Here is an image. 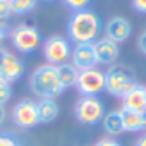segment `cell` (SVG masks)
Here are the masks:
<instances>
[{"label": "cell", "instance_id": "obj_1", "mask_svg": "<svg viewBox=\"0 0 146 146\" xmlns=\"http://www.w3.org/2000/svg\"><path fill=\"white\" fill-rule=\"evenodd\" d=\"M102 33V19L96 12L76 11L67 21V35L74 43H95Z\"/></svg>", "mask_w": 146, "mask_h": 146}, {"label": "cell", "instance_id": "obj_2", "mask_svg": "<svg viewBox=\"0 0 146 146\" xmlns=\"http://www.w3.org/2000/svg\"><path fill=\"white\" fill-rule=\"evenodd\" d=\"M29 90L40 100H45V98L55 100V96L62 95L64 88L58 79L57 67L50 65V64L36 67L29 76Z\"/></svg>", "mask_w": 146, "mask_h": 146}, {"label": "cell", "instance_id": "obj_3", "mask_svg": "<svg viewBox=\"0 0 146 146\" xmlns=\"http://www.w3.org/2000/svg\"><path fill=\"white\" fill-rule=\"evenodd\" d=\"M137 84L134 70L127 65H110L105 72V91L115 98H124Z\"/></svg>", "mask_w": 146, "mask_h": 146}, {"label": "cell", "instance_id": "obj_4", "mask_svg": "<svg viewBox=\"0 0 146 146\" xmlns=\"http://www.w3.org/2000/svg\"><path fill=\"white\" fill-rule=\"evenodd\" d=\"M11 43L12 46L19 52V53H33L40 48L41 45V33L36 26L33 24H17L11 29L9 33Z\"/></svg>", "mask_w": 146, "mask_h": 146}, {"label": "cell", "instance_id": "obj_5", "mask_svg": "<svg viewBox=\"0 0 146 146\" xmlns=\"http://www.w3.org/2000/svg\"><path fill=\"white\" fill-rule=\"evenodd\" d=\"M107 113L105 103L98 96H81L74 107L76 120L86 125H95L103 120Z\"/></svg>", "mask_w": 146, "mask_h": 146}, {"label": "cell", "instance_id": "obj_6", "mask_svg": "<svg viewBox=\"0 0 146 146\" xmlns=\"http://www.w3.org/2000/svg\"><path fill=\"white\" fill-rule=\"evenodd\" d=\"M70 53H72V46H70L69 40L60 35H53L50 38H46L43 43V57H45L46 64H50V65L57 67V65L67 64L70 60Z\"/></svg>", "mask_w": 146, "mask_h": 146}, {"label": "cell", "instance_id": "obj_7", "mask_svg": "<svg viewBox=\"0 0 146 146\" xmlns=\"http://www.w3.org/2000/svg\"><path fill=\"white\" fill-rule=\"evenodd\" d=\"M76 88L81 96H98L102 91H105V72L98 67L79 70Z\"/></svg>", "mask_w": 146, "mask_h": 146}, {"label": "cell", "instance_id": "obj_8", "mask_svg": "<svg viewBox=\"0 0 146 146\" xmlns=\"http://www.w3.org/2000/svg\"><path fill=\"white\" fill-rule=\"evenodd\" d=\"M12 120L16 125L23 129H31L40 124V115H38V102L24 98L17 102L12 108Z\"/></svg>", "mask_w": 146, "mask_h": 146}, {"label": "cell", "instance_id": "obj_9", "mask_svg": "<svg viewBox=\"0 0 146 146\" xmlns=\"http://www.w3.org/2000/svg\"><path fill=\"white\" fill-rule=\"evenodd\" d=\"M131 33H132V26H131L129 19H125L122 16H113L105 24V38L112 40L117 45L127 41Z\"/></svg>", "mask_w": 146, "mask_h": 146}, {"label": "cell", "instance_id": "obj_10", "mask_svg": "<svg viewBox=\"0 0 146 146\" xmlns=\"http://www.w3.org/2000/svg\"><path fill=\"white\" fill-rule=\"evenodd\" d=\"M70 64L78 70H86V69L96 67L93 43H76V46L72 48V53H70Z\"/></svg>", "mask_w": 146, "mask_h": 146}, {"label": "cell", "instance_id": "obj_11", "mask_svg": "<svg viewBox=\"0 0 146 146\" xmlns=\"http://www.w3.org/2000/svg\"><path fill=\"white\" fill-rule=\"evenodd\" d=\"M95 57H96V64L100 65H113L120 55V50H119V45L113 43L112 40L108 38H98L95 43Z\"/></svg>", "mask_w": 146, "mask_h": 146}, {"label": "cell", "instance_id": "obj_12", "mask_svg": "<svg viewBox=\"0 0 146 146\" xmlns=\"http://www.w3.org/2000/svg\"><path fill=\"white\" fill-rule=\"evenodd\" d=\"M24 74V62L16 57L14 53H11L9 50H5V57H4V65H2V74L0 78L9 81V83H16L17 79H21Z\"/></svg>", "mask_w": 146, "mask_h": 146}, {"label": "cell", "instance_id": "obj_13", "mask_svg": "<svg viewBox=\"0 0 146 146\" xmlns=\"http://www.w3.org/2000/svg\"><path fill=\"white\" fill-rule=\"evenodd\" d=\"M122 108L132 112H146V86L137 83L122 98Z\"/></svg>", "mask_w": 146, "mask_h": 146}, {"label": "cell", "instance_id": "obj_14", "mask_svg": "<svg viewBox=\"0 0 146 146\" xmlns=\"http://www.w3.org/2000/svg\"><path fill=\"white\" fill-rule=\"evenodd\" d=\"M120 119L125 132H146V112H132L120 108Z\"/></svg>", "mask_w": 146, "mask_h": 146}, {"label": "cell", "instance_id": "obj_15", "mask_svg": "<svg viewBox=\"0 0 146 146\" xmlns=\"http://www.w3.org/2000/svg\"><path fill=\"white\" fill-rule=\"evenodd\" d=\"M60 113V108L55 100L45 98L38 102V115H40V124H50L53 122Z\"/></svg>", "mask_w": 146, "mask_h": 146}, {"label": "cell", "instance_id": "obj_16", "mask_svg": "<svg viewBox=\"0 0 146 146\" xmlns=\"http://www.w3.org/2000/svg\"><path fill=\"white\" fill-rule=\"evenodd\" d=\"M102 125H103V131L108 134V137H113V136H119L124 132V125H122V119H120L119 110L107 112L103 120H102Z\"/></svg>", "mask_w": 146, "mask_h": 146}, {"label": "cell", "instance_id": "obj_17", "mask_svg": "<svg viewBox=\"0 0 146 146\" xmlns=\"http://www.w3.org/2000/svg\"><path fill=\"white\" fill-rule=\"evenodd\" d=\"M57 72H58V79H60V84L64 90L67 88H72L76 86V81H78V76H79V70L72 65V64H62V65H57Z\"/></svg>", "mask_w": 146, "mask_h": 146}, {"label": "cell", "instance_id": "obj_18", "mask_svg": "<svg viewBox=\"0 0 146 146\" xmlns=\"http://www.w3.org/2000/svg\"><path fill=\"white\" fill-rule=\"evenodd\" d=\"M9 5H11L12 14L24 16V14H29L36 9L38 0H9Z\"/></svg>", "mask_w": 146, "mask_h": 146}, {"label": "cell", "instance_id": "obj_19", "mask_svg": "<svg viewBox=\"0 0 146 146\" xmlns=\"http://www.w3.org/2000/svg\"><path fill=\"white\" fill-rule=\"evenodd\" d=\"M11 84H12V83H9V81H5V79L0 78V107H5V105L9 103L11 96H12V88H11Z\"/></svg>", "mask_w": 146, "mask_h": 146}, {"label": "cell", "instance_id": "obj_20", "mask_svg": "<svg viewBox=\"0 0 146 146\" xmlns=\"http://www.w3.org/2000/svg\"><path fill=\"white\" fill-rule=\"evenodd\" d=\"M12 11L7 0H0V26H7L11 17H12Z\"/></svg>", "mask_w": 146, "mask_h": 146}, {"label": "cell", "instance_id": "obj_21", "mask_svg": "<svg viewBox=\"0 0 146 146\" xmlns=\"http://www.w3.org/2000/svg\"><path fill=\"white\" fill-rule=\"evenodd\" d=\"M90 2L91 0H64V4L70 9V11H84V9H88V5H90Z\"/></svg>", "mask_w": 146, "mask_h": 146}, {"label": "cell", "instance_id": "obj_22", "mask_svg": "<svg viewBox=\"0 0 146 146\" xmlns=\"http://www.w3.org/2000/svg\"><path fill=\"white\" fill-rule=\"evenodd\" d=\"M0 146H23V144L16 136L7 134V132H0Z\"/></svg>", "mask_w": 146, "mask_h": 146}, {"label": "cell", "instance_id": "obj_23", "mask_svg": "<svg viewBox=\"0 0 146 146\" xmlns=\"http://www.w3.org/2000/svg\"><path fill=\"white\" fill-rule=\"evenodd\" d=\"M95 146H122V144L113 137H102L100 141L95 143Z\"/></svg>", "mask_w": 146, "mask_h": 146}, {"label": "cell", "instance_id": "obj_24", "mask_svg": "<svg viewBox=\"0 0 146 146\" xmlns=\"http://www.w3.org/2000/svg\"><path fill=\"white\" fill-rule=\"evenodd\" d=\"M137 50L143 53V55H146V29L139 35V38H137Z\"/></svg>", "mask_w": 146, "mask_h": 146}, {"label": "cell", "instance_id": "obj_25", "mask_svg": "<svg viewBox=\"0 0 146 146\" xmlns=\"http://www.w3.org/2000/svg\"><path fill=\"white\" fill-rule=\"evenodd\" d=\"M132 7L137 12L146 14V0H132Z\"/></svg>", "mask_w": 146, "mask_h": 146}, {"label": "cell", "instance_id": "obj_26", "mask_svg": "<svg viewBox=\"0 0 146 146\" xmlns=\"http://www.w3.org/2000/svg\"><path fill=\"white\" fill-rule=\"evenodd\" d=\"M9 33H11V29L7 26H0V48H2V43L9 38Z\"/></svg>", "mask_w": 146, "mask_h": 146}, {"label": "cell", "instance_id": "obj_27", "mask_svg": "<svg viewBox=\"0 0 146 146\" xmlns=\"http://www.w3.org/2000/svg\"><path fill=\"white\" fill-rule=\"evenodd\" d=\"M134 146H146V132L137 137V141L134 143Z\"/></svg>", "mask_w": 146, "mask_h": 146}, {"label": "cell", "instance_id": "obj_28", "mask_svg": "<svg viewBox=\"0 0 146 146\" xmlns=\"http://www.w3.org/2000/svg\"><path fill=\"white\" fill-rule=\"evenodd\" d=\"M5 117H7V112H5V108H4V107H0V125H2V124L5 122Z\"/></svg>", "mask_w": 146, "mask_h": 146}, {"label": "cell", "instance_id": "obj_29", "mask_svg": "<svg viewBox=\"0 0 146 146\" xmlns=\"http://www.w3.org/2000/svg\"><path fill=\"white\" fill-rule=\"evenodd\" d=\"M4 57H5V50L0 48V74H2V65H4Z\"/></svg>", "mask_w": 146, "mask_h": 146}, {"label": "cell", "instance_id": "obj_30", "mask_svg": "<svg viewBox=\"0 0 146 146\" xmlns=\"http://www.w3.org/2000/svg\"><path fill=\"white\" fill-rule=\"evenodd\" d=\"M45 2H52V0H45Z\"/></svg>", "mask_w": 146, "mask_h": 146}, {"label": "cell", "instance_id": "obj_31", "mask_svg": "<svg viewBox=\"0 0 146 146\" xmlns=\"http://www.w3.org/2000/svg\"><path fill=\"white\" fill-rule=\"evenodd\" d=\"M7 2H9V0H7Z\"/></svg>", "mask_w": 146, "mask_h": 146}]
</instances>
